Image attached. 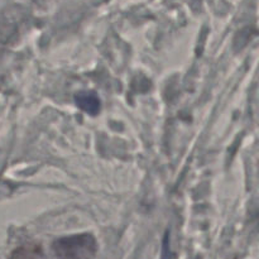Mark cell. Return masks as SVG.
<instances>
[{"mask_svg":"<svg viewBox=\"0 0 259 259\" xmlns=\"http://www.w3.org/2000/svg\"><path fill=\"white\" fill-rule=\"evenodd\" d=\"M52 250L57 259H94L98 253V242L89 233L73 234L55 240Z\"/></svg>","mask_w":259,"mask_h":259,"instance_id":"6da1fadb","label":"cell"},{"mask_svg":"<svg viewBox=\"0 0 259 259\" xmlns=\"http://www.w3.org/2000/svg\"><path fill=\"white\" fill-rule=\"evenodd\" d=\"M10 259H45V255L39 245L28 244L13 250Z\"/></svg>","mask_w":259,"mask_h":259,"instance_id":"7a4b0ae2","label":"cell"}]
</instances>
